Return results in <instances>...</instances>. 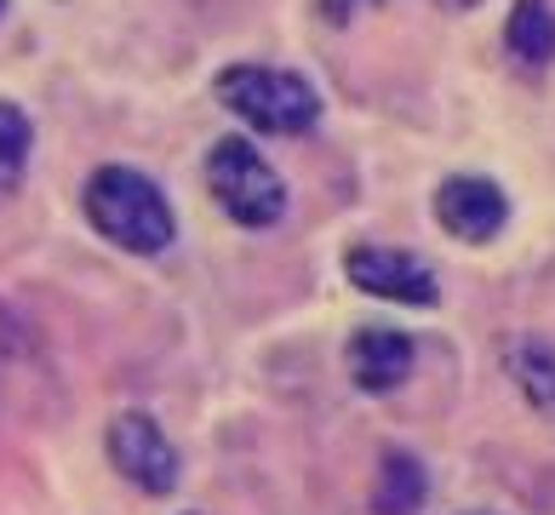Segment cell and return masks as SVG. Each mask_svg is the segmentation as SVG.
Here are the masks:
<instances>
[{"label": "cell", "mask_w": 555, "mask_h": 515, "mask_svg": "<svg viewBox=\"0 0 555 515\" xmlns=\"http://www.w3.org/2000/svg\"><path fill=\"white\" fill-rule=\"evenodd\" d=\"M87 218H92V230L104 241H115L120 253H138V258L167 253L172 235H178L167 195H160L143 172H132V167L92 172V183H87Z\"/></svg>", "instance_id": "cell-1"}, {"label": "cell", "mask_w": 555, "mask_h": 515, "mask_svg": "<svg viewBox=\"0 0 555 515\" xmlns=\"http://www.w3.org/2000/svg\"><path fill=\"white\" fill-rule=\"evenodd\" d=\"M218 98L258 132H275V138H293V132H310L321 120V98L304 75H286V69H263V64H235L218 75Z\"/></svg>", "instance_id": "cell-2"}, {"label": "cell", "mask_w": 555, "mask_h": 515, "mask_svg": "<svg viewBox=\"0 0 555 515\" xmlns=\"http://www.w3.org/2000/svg\"><path fill=\"white\" fill-rule=\"evenodd\" d=\"M207 190L218 195V206L246 230H263L286 213V183L275 178V167L263 160L246 138H223L207 155Z\"/></svg>", "instance_id": "cell-3"}, {"label": "cell", "mask_w": 555, "mask_h": 515, "mask_svg": "<svg viewBox=\"0 0 555 515\" xmlns=\"http://www.w3.org/2000/svg\"><path fill=\"white\" fill-rule=\"evenodd\" d=\"M109 464L143 492H172L178 487V447L167 441L150 412H120L109 424Z\"/></svg>", "instance_id": "cell-4"}, {"label": "cell", "mask_w": 555, "mask_h": 515, "mask_svg": "<svg viewBox=\"0 0 555 515\" xmlns=\"http://www.w3.org/2000/svg\"><path fill=\"white\" fill-rule=\"evenodd\" d=\"M344 275L356 281L361 293L389 298V304H418V309H429V304L441 298L436 270H429L424 258H413V253H396V246H356V253L344 258Z\"/></svg>", "instance_id": "cell-5"}, {"label": "cell", "mask_w": 555, "mask_h": 515, "mask_svg": "<svg viewBox=\"0 0 555 515\" xmlns=\"http://www.w3.org/2000/svg\"><path fill=\"white\" fill-rule=\"evenodd\" d=\"M436 218L459 241H492L509 218V201L492 178H447L436 190Z\"/></svg>", "instance_id": "cell-6"}, {"label": "cell", "mask_w": 555, "mask_h": 515, "mask_svg": "<svg viewBox=\"0 0 555 515\" xmlns=\"http://www.w3.org/2000/svg\"><path fill=\"white\" fill-rule=\"evenodd\" d=\"M406 373H413V338L406 333H396V326H361L349 338V378L366 396H389Z\"/></svg>", "instance_id": "cell-7"}, {"label": "cell", "mask_w": 555, "mask_h": 515, "mask_svg": "<svg viewBox=\"0 0 555 515\" xmlns=\"http://www.w3.org/2000/svg\"><path fill=\"white\" fill-rule=\"evenodd\" d=\"M429 499V476L413 452L389 447L378 459V487H373V510L378 515H413L418 504Z\"/></svg>", "instance_id": "cell-8"}, {"label": "cell", "mask_w": 555, "mask_h": 515, "mask_svg": "<svg viewBox=\"0 0 555 515\" xmlns=\"http://www.w3.org/2000/svg\"><path fill=\"white\" fill-rule=\"evenodd\" d=\"M504 366H509V378L521 384V396L555 419V349L539 344V338H509L504 344Z\"/></svg>", "instance_id": "cell-9"}, {"label": "cell", "mask_w": 555, "mask_h": 515, "mask_svg": "<svg viewBox=\"0 0 555 515\" xmlns=\"http://www.w3.org/2000/svg\"><path fill=\"white\" fill-rule=\"evenodd\" d=\"M504 47L521 57V64H550L555 57V12L550 0H516V12H509L504 24Z\"/></svg>", "instance_id": "cell-10"}, {"label": "cell", "mask_w": 555, "mask_h": 515, "mask_svg": "<svg viewBox=\"0 0 555 515\" xmlns=\"http://www.w3.org/2000/svg\"><path fill=\"white\" fill-rule=\"evenodd\" d=\"M29 115L17 110V103H0V201H12L17 195V183H24L29 172Z\"/></svg>", "instance_id": "cell-11"}, {"label": "cell", "mask_w": 555, "mask_h": 515, "mask_svg": "<svg viewBox=\"0 0 555 515\" xmlns=\"http://www.w3.org/2000/svg\"><path fill=\"white\" fill-rule=\"evenodd\" d=\"M366 7H378V0H321V17L326 24H349V17L366 12Z\"/></svg>", "instance_id": "cell-12"}, {"label": "cell", "mask_w": 555, "mask_h": 515, "mask_svg": "<svg viewBox=\"0 0 555 515\" xmlns=\"http://www.w3.org/2000/svg\"><path fill=\"white\" fill-rule=\"evenodd\" d=\"M436 7H447V12H469V7H481V0H436Z\"/></svg>", "instance_id": "cell-13"}, {"label": "cell", "mask_w": 555, "mask_h": 515, "mask_svg": "<svg viewBox=\"0 0 555 515\" xmlns=\"http://www.w3.org/2000/svg\"><path fill=\"white\" fill-rule=\"evenodd\" d=\"M0 12H7V0H0Z\"/></svg>", "instance_id": "cell-14"}]
</instances>
